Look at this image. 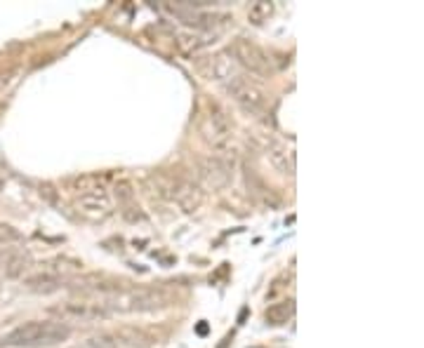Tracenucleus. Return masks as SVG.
Wrapping results in <instances>:
<instances>
[{
    "instance_id": "f257e3e1",
    "label": "nucleus",
    "mask_w": 424,
    "mask_h": 348,
    "mask_svg": "<svg viewBox=\"0 0 424 348\" xmlns=\"http://www.w3.org/2000/svg\"><path fill=\"white\" fill-rule=\"evenodd\" d=\"M97 303L109 313H146L168 306V294L146 287H109L97 292Z\"/></svg>"
},
{
    "instance_id": "f03ea898",
    "label": "nucleus",
    "mask_w": 424,
    "mask_h": 348,
    "mask_svg": "<svg viewBox=\"0 0 424 348\" xmlns=\"http://www.w3.org/2000/svg\"><path fill=\"white\" fill-rule=\"evenodd\" d=\"M71 327L59 320H31V323L16 325L10 334H5L3 344L14 348H47L57 346L69 339Z\"/></svg>"
},
{
    "instance_id": "7ed1b4c3",
    "label": "nucleus",
    "mask_w": 424,
    "mask_h": 348,
    "mask_svg": "<svg viewBox=\"0 0 424 348\" xmlns=\"http://www.w3.org/2000/svg\"><path fill=\"white\" fill-rule=\"evenodd\" d=\"M227 92L250 115H262L269 108V90L257 78H250L245 73L234 76L227 82Z\"/></svg>"
},
{
    "instance_id": "20e7f679",
    "label": "nucleus",
    "mask_w": 424,
    "mask_h": 348,
    "mask_svg": "<svg viewBox=\"0 0 424 348\" xmlns=\"http://www.w3.org/2000/svg\"><path fill=\"white\" fill-rule=\"evenodd\" d=\"M231 54H234L236 62H238L241 66H245L250 73H255V76H271L274 73L271 57H269L260 45H255L252 40H245V38L234 40Z\"/></svg>"
},
{
    "instance_id": "39448f33",
    "label": "nucleus",
    "mask_w": 424,
    "mask_h": 348,
    "mask_svg": "<svg viewBox=\"0 0 424 348\" xmlns=\"http://www.w3.org/2000/svg\"><path fill=\"white\" fill-rule=\"evenodd\" d=\"M201 135H203V139L214 148H224L229 143L231 123H229L227 113H224L217 104H210V106H208V113L203 115Z\"/></svg>"
},
{
    "instance_id": "423d86ee",
    "label": "nucleus",
    "mask_w": 424,
    "mask_h": 348,
    "mask_svg": "<svg viewBox=\"0 0 424 348\" xmlns=\"http://www.w3.org/2000/svg\"><path fill=\"white\" fill-rule=\"evenodd\" d=\"M49 311L59 318V323H76V320H97L107 318V311L97 303V299H76V301H64L59 306H52Z\"/></svg>"
},
{
    "instance_id": "0eeeda50",
    "label": "nucleus",
    "mask_w": 424,
    "mask_h": 348,
    "mask_svg": "<svg viewBox=\"0 0 424 348\" xmlns=\"http://www.w3.org/2000/svg\"><path fill=\"white\" fill-rule=\"evenodd\" d=\"M198 176L212 191H222L231 184V165L219 156H208L198 160Z\"/></svg>"
},
{
    "instance_id": "6e6552de",
    "label": "nucleus",
    "mask_w": 424,
    "mask_h": 348,
    "mask_svg": "<svg viewBox=\"0 0 424 348\" xmlns=\"http://www.w3.org/2000/svg\"><path fill=\"white\" fill-rule=\"evenodd\" d=\"M76 207H78L80 214H85L90 219H104L111 214V202H109V196L104 189L80 193L78 200H76Z\"/></svg>"
},
{
    "instance_id": "1a4fd4ad",
    "label": "nucleus",
    "mask_w": 424,
    "mask_h": 348,
    "mask_svg": "<svg viewBox=\"0 0 424 348\" xmlns=\"http://www.w3.org/2000/svg\"><path fill=\"white\" fill-rule=\"evenodd\" d=\"M201 71L208 76L210 80H231L234 76H238L236 71V62L229 59L227 54H214V57H208L205 62L201 64Z\"/></svg>"
},
{
    "instance_id": "9d476101",
    "label": "nucleus",
    "mask_w": 424,
    "mask_h": 348,
    "mask_svg": "<svg viewBox=\"0 0 424 348\" xmlns=\"http://www.w3.org/2000/svg\"><path fill=\"white\" fill-rule=\"evenodd\" d=\"M267 158L271 160V165L283 174H295V153L290 151L285 143L271 141L267 146Z\"/></svg>"
},
{
    "instance_id": "9b49d317",
    "label": "nucleus",
    "mask_w": 424,
    "mask_h": 348,
    "mask_svg": "<svg viewBox=\"0 0 424 348\" xmlns=\"http://www.w3.org/2000/svg\"><path fill=\"white\" fill-rule=\"evenodd\" d=\"M64 283H69V280H64L62 275H57V273H49L47 268L41 270V273H33L24 280V285L29 287L31 292H54V290H59V287H64Z\"/></svg>"
},
{
    "instance_id": "f8f14e48",
    "label": "nucleus",
    "mask_w": 424,
    "mask_h": 348,
    "mask_svg": "<svg viewBox=\"0 0 424 348\" xmlns=\"http://www.w3.org/2000/svg\"><path fill=\"white\" fill-rule=\"evenodd\" d=\"M295 318V301L293 299H285V301H278V303H271V306L264 311V323L267 325H285Z\"/></svg>"
},
{
    "instance_id": "ddd939ff",
    "label": "nucleus",
    "mask_w": 424,
    "mask_h": 348,
    "mask_svg": "<svg viewBox=\"0 0 424 348\" xmlns=\"http://www.w3.org/2000/svg\"><path fill=\"white\" fill-rule=\"evenodd\" d=\"M177 45L184 54H194L201 47L210 45V40H208V36H203V33H179Z\"/></svg>"
},
{
    "instance_id": "4468645a",
    "label": "nucleus",
    "mask_w": 424,
    "mask_h": 348,
    "mask_svg": "<svg viewBox=\"0 0 424 348\" xmlns=\"http://www.w3.org/2000/svg\"><path fill=\"white\" fill-rule=\"evenodd\" d=\"M271 14H274V3H269V0H257V3H252L250 10H247V19H250L252 24H264Z\"/></svg>"
}]
</instances>
